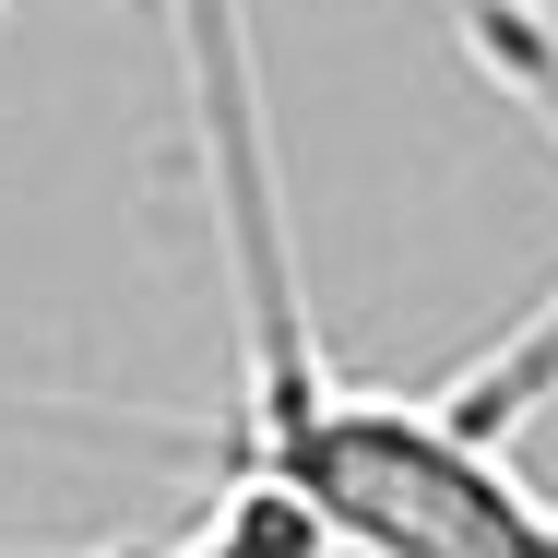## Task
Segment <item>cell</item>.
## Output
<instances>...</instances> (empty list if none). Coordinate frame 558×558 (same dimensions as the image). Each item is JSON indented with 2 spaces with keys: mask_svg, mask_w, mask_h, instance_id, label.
Segmentation results:
<instances>
[{
  "mask_svg": "<svg viewBox=\"0 0 558 558\" xmlns=\"http://www.w3.org/2000/svg\"><path fill=\"white\" fill-rule=\"evenodd\" d=\"M167 36L215 203V274L238 298V416L215 475L286 487L310 523H333L368 558H558V499H535V475L499 451V416L475 392H380L322 356L298 298L250 0H167Z\"/></svg>",
  "mask_w": 558,
  "mask_h": 558,
  "instance_id": "6da1fadb",
  "label": "cell"
},
{
  "mask_svg": "<svg viewBox=\"0 0 558 558\" xmlns=\"http://www.w3.org/2000/svg\"><path fill=\"white\" fill-rule=\"evenodd\" d=\"M96 558H143V535H131V547H96Z\"/></svg>",
  "mask_w": 558,
  "mask_h": 558,
  "instance_id": "277c9868",
  "label": "cell"
},
{
  "mask_svg": "<svg viewBox=\"0 0 558 558\" xmlns=\"http://www.w3.org/2000/svg\"><path fill=\"white\" fill-rule=\"evenodd\" d=\"M451 36L499 84V108H523L547 131V155H558V12L547 0H451Z\"/></svg>",
  "mask_w": 558,
  "mask_h": 558,
  "instance_id": "3957f363",
  "label": "cell"
},
{
  "mask_svg": "<svg viewBox=\"0 0 558 558\" xmlns=\"http://www.w3.org/2000/svg\"><path fill=\"white\" fill-rule=\"evenodd\" d=\"M143 558H368V547H344L333 523H310L286 487L215 475V499H203L179 535H143Z\"/></svg>",
  "mask_w": 558,
  "mask_h": 558,
  "instance_id": "7a4b0ae2",
  "label": "cell"
}]
</instances>
